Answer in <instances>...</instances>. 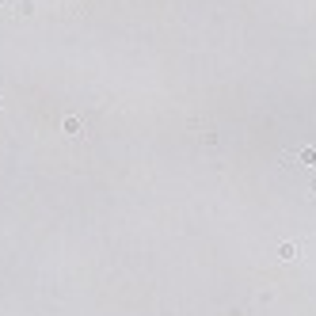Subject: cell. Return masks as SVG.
Instances as JSON below:
<instances>
[{"instance_id":"7a4b0ae2","label":"cell","mask_w":316,"mask_h":316,"mask_svg":"<svg viewBox=\"0 0 316 316\" xmlns=\"http://www.w3.org/2000/svg\"><path fill=\"white\" fill-rule=\"evenodd\" d=\"M65 4H73V0H65Z\"/></svg>"},{"instance_id":"6da1fadb","label":"cell","mask_w":316,"mask_h":316,"mask_svg":"<svg viewBox=\"0 0 316 316\" xmlns=\"http://www.w3.org/2000/svg\"><path fill=\"white\" fill-rule=\"evenodd\" d=\"M0 107H4V99H0Z\"/></svg>"}]
</instances>
